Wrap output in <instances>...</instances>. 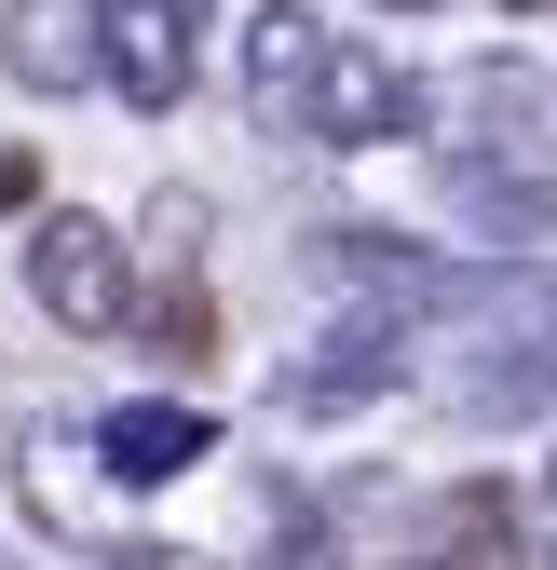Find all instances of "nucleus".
<instances>
[{"instance_id":"obj_1","label":"nucleus","mask_w":557,"mask_h":570,"mask_svg":"<svg viewBox=\"0 0 557 570\" xmlns=\"http://www.w3.org/2000/svg\"><path fill=\"white\" fill-rule=\"evenodd\" d=\"M28 299L68 340H123L136 326V245L96 218V204H41L28 218Z\"/></svg>"},{"instance_id":"obj_12","label":"nucleus","mask_w":557,"mask_h":570,"mask_svg":"<svg viewBox=\"0 0 557 570\" xmlns=\"http://www.w3.org/2000/svg\"><path fill=\"white\" fill-rule=\"evenodd\" d=\"M0 204H41V164L14 150V136H0Z\"/></svg>"},{"instance_id":"obj_5","label":"nucleus","mask_w":557,"mask_h":570,"mask_svg":"<svg viewBox=\"0 0 557 570\" xmlns=\"http://www.w3.org/2000/svg\"><path fill=\"white\" fill-rule=\"evenodd\" d=\"M408 122H422V82H408L394 55H368V41H340V55H326V82H313V109H300L313 150H394Z\"/></svg>"},{"instance_id":"obj_9","label":"nucleus","mask_w":557,"mask_h":570,"mask_svg":"<svg viewBox=\"0 0 557 570\" xmlns=\"http://www.w3.org/2000/svg\"><path fill=\"white\" fill-rule=\"evenodd\" d=\"M96 462H109V489H164V475H190V462H218V421L177 407V394H136V407L96 421Z\"/></svg>"},{"instance_id":"obj_10","label":"nucleus","mask_w":557,"mask_h":570,"mask_svg":"<svg viewBox=\"0 0 557 570\" xmlns=\"http://www.w3.org/2000/svg\"><path fill=\"white\" fill-rule=\"evenodd\" d=\"M136 232H150V258H164V285L204 258V190H150V218H136Z\"/></svg>"},{"instance_id":"obj_6","label":"nucleus","mask_w":557,"mask_h":570,"mask_svg":"<svg viewBox=\"0 0 557 570\" xmlns=\"http://www.w3.org/2000/svg\"><path fill=\"white\" fill-rule=\"evenodd\" d=\"M0 68L28 96H96L109 82V14L96 0H0Z\"/></svg>"},{"instance_id":"obj_14","label":"nucleus","mask_w":557,"mask_h":570,"mask_svg":"<svg viewBox=\"0 0 557 570\" xmlns=\"http://www.w3.org/2000/svg\"><path fill=\"white\" fill-rule=\"evenodd\" d=\"M504 14H557V0H504Z\"/></svg>"},{"instance_id":"obj_13","label":"nucleus","mask_w":557,"mask_h":570,"mask_svg":"<svg viewBox=\"0 0 557 570\" xmlns=\"http://www.w3.org/2000/svg\"><path fill=\"white\" fill-rule=\"evenodd\" d=\"M109 570H204V557H177V543H123Z\"/></svg>"},{"instance_id":"obj_3","label":"nucleus","mask_w":557,"mask_h":570,"mask_svg":"<svg viewBox=\"0 0 557 570\" xmlns=\"http://www.w3.org/2000/svg\"><path fill=\"white\" fill-rule=\"evenodd\" d=\"M109 14V82H123V109H177L190 82H204V14L218 0H96Z\"/></svg>"},{"instance_id":"obj_11","label":"nucleus","mask_w":557,"mask_h":570,"mask_svg":"<svg viewBox=\"0 0 557 570\" xmlns=\"http://www.w3.org/2000/svg\"><path fill=\"white\" fill-rule=\"evenodd\" d=\"M150 340L177 353V367H190V353H204V340H218V313H204V285H190V272H177V285H164V299H150Z\"/></svg>"},{"instance_id":"obj_7","label":"nucleus","mask_w":557,"mask_h":570,"mask_svg":"<svg viewBox=\"0 0 557 570\" xmlns=\"http://www.w3.org/2000/svg\"><path fill=\"white\" fill-rule=\"evenodd\" d=\"M408 381V326H340V340H313L300 353V367L286 381H272V407H286V421H340V407H368V394H394Z\"/></svg>"},{"instance_id":"obj_2","label":"nucleus","mask_w":557,"mask_h":570,"mask_svg":"<svg viewBox=\"0 0 557 570\" xmlns=\"http://www.w3.org/2000/svg\"><path fill=\"white\" fill-rule=\"evenodd\" d=\"M449 177V218L476 232V245H557V136H476V150H449L436 164Z\"/></svg>"},{"instance_id":"obj_4","label":"nucleus","mask_w":557,"mask_h":570,"mask_svg":"<svg viewBox=\"0 0 557 570\" xmlns=\"http://www.w3.org/2000/svg\"><path fill=\"white\" fill-rule=\"evenodd\" d=\"M326 55H340V28L313 14V0H258V14H245V122L258 136H300Z\"/></svg>"},{"instance_id":"obj_15","label":"nucleus","mask_w":557,"mask_h":570,"mask_svg":"<svg viewBox=\"0 0 557 570\" xmlns=\"http://www.w3.org/2000/svg\"><path fill=\"white\" fill-rule=\"evenodd\" d=\"M381 14H422V0H381Z\"/></svg>"},{"instance_id":"obj_8","label":"nucleus","mask_w":557,"mask_h":570,"mask_svg":"<svg viewBox=\"0 0 557 570\" xmlns=\"http://www.w3.org/2000/svg\"><path fill=\"white\" fill-rule=\"evenodd\" d=\"M14 489H28V517H41L55 543H96V530H109V503H123L109 462H96V435H68V421H41V435L14 449Z\"/></svg>"}]
</instances>
